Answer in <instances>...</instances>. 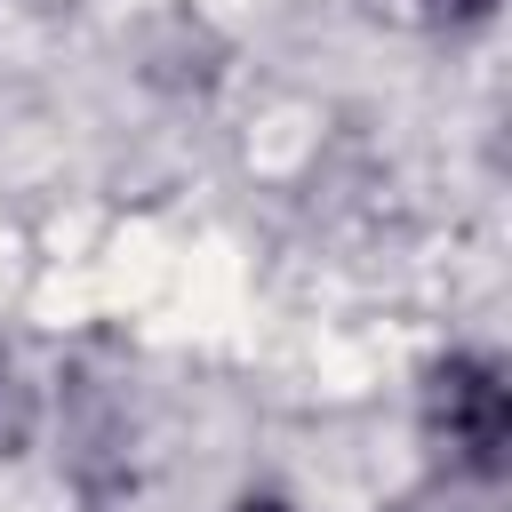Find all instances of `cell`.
<instances>
[{
	"label": "cell",
	"mask_w": 512,
	"mask_h": 512,
	"mask_svg": "<svg viewBox=\"0 0 512 512\" xmlns=\"http://www.w3.org/2000/svg\"><path fill=\"white\" fill-rule=\"evenodd\" d=\"M232 512H288V496H272V488H248Z\"/></svg>",
	"instance_id": "4"
},
{
	"label": "cell",
	"mask_w": 512,
	"mask_h": 512,
	"mask_svg": "<svg viewBox=\"0 0 512 512\" xmlns=\"http://www.w3.org/2000/svg\"><path fill=\"white\" fill-rule=\"evenodd\" d=\"M424 440L464 480H504L512 464V384L488 352H448L424 376Z\"/></svg>",
	"instance_id": "1"
},
{
	"label": "cell",
	"mask_w": 512,
	"mask_h": 512,
	"mask_svg": "<svg viewBox=\"0 0 512 512\" xmlns=\"http://www.w3.org/2000/svg\"><path fill=\"white\" fill-rule=\"evenodd\" d=\"M32 424H40V400L16 376V360H0V456H24L32 448Z\"/></svg>",
	"instance_id": "2"
},
{
	"label": "cell",
	"mask_w": 512,
	"mask_h": 512,
	"mask_svg": "<svg viewBox=\"0 0 512 512\" xmlns=\"http://www.w3.org/2000/svg\"><path fill=\"white\" fill-rule=\"evenodd\" d=\"M496 16V0H424V24L432 32H480Z\"/></svg>",
	"instance_id": "3"
},
{
	"label": "cell",
	"mask_w": 512,
	"mask_h": 512,
	"mask_svg": "<svg viewBox=\"0 0 512 512\" xmlns=\"http://www.w3.org/2000/svg\"><path fill=\"white\" fill-rule=\"evenodd\" d=\"M400 512H432V504H400Z\"/></svg>",
	"instance_id": "5"
}]
</instances>
